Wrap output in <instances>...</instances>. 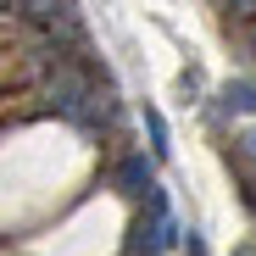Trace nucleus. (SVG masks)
I'll return each instance as SVG.
<instances>
[{
    "mask_svg": "<svg viewBox=\"0 0 256 256\" xmlns=\"http://www.w3.org/2000/svg\"><path fill=\"white\" fill-rule=\"evenodd\" d=\"M228 12L245 17V22H256V0H228Z\"/></svg>",
    "mask_w": 256,
    "mask_h": 256,
    "instance_id": "nucleus-5",
    "label": "nucleus"
},
{
    "mask_svg": "<svg viewBox=\"0 0 256 256\" xmlns=\"http://www.w3.org/2000/svg\"><path fill=\"white\" fill-rule=\"evenodd\" d=\"M0 6H6V12H12V6H17V0H0Z\"/></svg>",
    "mask_w": 256,
    "mask_h": 256,
    "instance_id": "nucleus-6",
    "label": "nucleus"
},
{
    "mask_svg": "<svg viewBox=\"0 0 256 256\" xmlns=\"http://www.w3.org/2000/svg\"><path fill=\"white\" fill-rule=\"evenodd\" d=\"M223 112H256V84L250 78H234V84H223Z\"/></svg>",
    "mask_w": 256,
    "mask_h": 256,
    "instance_id": "nucleus-2",
    "label": "nucleus"
},
{
    "mask_svg": "<svg viewBox=\"0 0 256 256\" xmlns=\"http://www.w3.org/2000/svg\"><path fill=\"white\" fill-rule=\"evenodd\" d=\"M145 128H150V150H156V156H167V122H162V112H156V106H145Z\"/></svg>",
    "mask_w": 256,
    "mask_h": 256,
    "instance_id": "nucleus-3",
    "label": "nucleus"
},
{
    "mask_svg": "<svg viewBox=\"0 0 256 256\" xmlns=\"http://www.w3.org/2000/svg\"><path fill=\"white\" fill-rule=\"evenodd\" d=\"M184 256H212V250H206V240H200V234H195V228H190V234H184Z\"/></svg>",
    "mask_w": 256,
    "mask_h": 256,
    "instance_id": "nucleus-4",
    "label": "nucleus"
},
{
    "mask_svg": "<svg viewBox=\"0 0 256 256\" xmlns=\"http://www.w3.org/2000/svg\"><path fill=\"white\" fill-rule=\"evenodd\" d=\"M150 184H156V178H150V162H145V156H122V162H117V190H122V195H145Z\"/></svg>",
    "mask_w": 256,
    "mask_h": 256,
    "instance_id": "nucleus-1",
    "label": "nucleus"
}]
</instances>
